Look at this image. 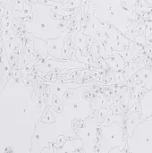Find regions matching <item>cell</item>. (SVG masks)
Masks as SVG:
<instances>
[{"label":"cell","mask_w":152,"mask_h":153,"mask_svg":"<svg viewBox=\"0 0 152 153\" xmlns=\"http://www.w3.org/2000/svg\"><path fill=\"white\" fill-rule=\"evenodd\" d=\"M152 34V22H149L147 27H146V30H145V39L146 40H149Z\"/></svg>","instance_id":"obj_21"},{"label":"cell","mask_w":152,"mask_h":153,"mask_svg":"<svg viewBox=\"0 0 152 153\" xmlns=\"http://www.w3.org/2000/svg\"><path fill=\"white\" fill-rule=\"evenodd\" d=\"M84 32H83V30H80L78 31V33L76 34L74 39H73V42H74V46H75V48L79 51V52H82L83 49L86 48V41H87V39L86 37L84 36ZM78 52V53H79Z\"/></svg>","instance_id":"obj_17"},{"label":"cell","mask_w":152,"mask_h":153,"mask_svg":"<svg viewBox=\"0 0 152 153\" xmlns=\"http://www.w3.org/2000/svg\"><path fill=\"white\" fill-rule=\"evenodd\" d=\"M52 12L51 4L39 3L31 20L22 22L25 30L44 40L56 39L67 30V22L53 18Z\"/></svg>","instance_id":"obj_1"},{"label":"cell","mask_w":152,"mask_h":153,"mask_svg":"<svg viewBox=\"0 0 152 153\" xmlns=\"http://www.w3.org/2000/svg\"><path fill=\"white\" fill-rule=\"evenodd\" d=\"M112 152H122V150H121L119 147H115V148H113V149L110 151V153Z\"/></svg>","instance_id":"obj_22"},{"label":"cell","mask_w":152,"mask_h":153,"mask_svg":"<svg viewBox=\"0 0 152 153\" xmlns=\"http://www.w3.org/2000/svg\"><path fill=\"white\" fill-rule=\"evenodd\" d=\"M123 6L128 10V11H132L133 6L138 3V0H121Z\"/></svg>","instance_id":"obj_19"},{"label":"cell","mask_w":152,"mask_h":153,"mask_svg":"<svg viewBox=\"0 0 152 153\" xmlns=\"http://www.w3.org/2000/svg\"><path fill=\"white\" fill-rule=\"evenodd\" d=\"M39 72L44 74L55 71V70H72V69H86L88 65L80 61H74L72 59H56L51 57L50 59L45 60L43 63L38 64L35 66Z\"/></svg>","instance_id":"obj_6"},{"label":"cell","mask_w":152,"mask_h":153,"mask_svg":"<svg viewBox=\"0 0 152 153\" xmlns=\"http://www.w3.org/2000/svg\"><path fill=\"white\" fill-rule=\"evenodd\" d=\"M99 117L89 118L86 117L83 120V124L78 129H76V135L82 141V148L84 152H94L93 146L98 139V128H99Z\"/></svg>","instance_id":"obj_5"},{"label":"cell","mask_w":152,"mask_h":153,"mask_svg":"<svg viewBox=\"0 0 152 153\" xmlns=\"http://www.w3.org/2000/svg\"><path fill=\"white\" fill-rule=\"evenodd\" d=\"M139 103L141 107V119L142 121L152 114V89L146 91V92L140 97Z\"/></svg>","instance_id":"obj_9"},{"label":"cell","mask_w":152,"mask_h":153,"mask_svg":"<svg viewBox=\"0 0 152 153\" xmlns=\"http://www.w3.org/2000/svg\"><path fill=\"white\" fill-rule=\"evenodd\" d=\"M66 34H67V30H65L55 39H47V47H48V55H50L52 57L60 60L65 59L63 56V51L65 48Z\"/></svg>","instance_id":"obj_7"},{"label":"cell","mask_w":152,"mask_h":153,"mask_svg":"<svg viewBox=\"0 0 152 153\" xmlns=\"http://www.w3.org/2000/svg\"><path fill=\"white\" fill-rule=\"evenodd\" d=\"M84 152L82 148V141L79 137H73L63 144V148L55 150V152Z\"/></svg>","instance_id":"obj_10"},{"label":"cell","mask_w":152,"mask_h":153,"mask_svg":"<svg viewBox=\"0 0 152 153\" xmlns=\"http://www.w3.org/2000/svg\"><path fill=\"white\" fill-rule=\"evenodd\" d=\"M107 64L111 67V69L114 72H118L125 67V61L123 59V57L119 55L118 51H113L108 58H106Z\"/></svg>","instance_id":"obj_13"},{"label":"cell","mask_w":152,"mask_h":153,"mask_svg":"<svg viewBox=\"0 0 152 153\" xmlns=\"http://www.w3.org/2000/svg\"><path fill=\"white\" fill-rule=\"evenodd\" d=\"M1 89H3L9 81L13 70L11 66V62L7 56V53L4 46L3 45V42H1Z\"/></svg>","instance_id":"obj_8"},{"label":"cell","mask_w":152,"mask_h":153,"mask_svg":"<svg viewBox=\"0 0 152 153\" xmlns=\"http://www.w3.org/2000/svg\"><path fill=\"white\" fill-rule=\"evenodd\" d=\"M95 4L94 15L101 22L116 27L123 34H126L131 23L130 19L134 17L132 11L126 10L121 0H91Z\"/></svg>","instance_id":"obj_2"},{"label":"cell","mask_w":152,"mask_h":153,"mask_svg":"<svg viewBox=\"0 0 152 153\" xmlns=\"http://www.w3.org/2000/svg\"><path fill=\"white\" fill-rule=\"evenodd\" d=\"M139 70H140V66L136 62H134V61L128 62V65H125V67L124 69L125 80H128L130 77L134 75V74H136Z\"/></svg>","instance_id":"obj_18"},{"label":"cell","mask_w":152,"mask_h":153,"mask_svg":"<svg viewBox=\"0 0 152 153\" xmlns=\"http://www.w3.org/2000/svg\"><path fill=\"white\" fill-rule=\"evenodd\" d=\"M118 53L126 63L132 62L139 56V48H138L137 44H135L134 42L130 40L129 47L124 50L118 51Z\"/></svg>","instance_id":"obj_14"},{"label":"cell","mask_w":152,"mask_h":153,"mask_svg":"<svg viewBox=\"0 0 152 153\" xmlns=\"http://www.w3.org/2000/svg\"><path fill=\"white\" fill-rule=\"evenodd\" d=\"M126 143L130 152L152 153V114L135 127L132 136L126 137Z\"/></svg>","instance_id":"obj_3"},{"label":"cell","mask_w":152,"mask_h":153,"mask_svg":"<svg viewBox=\"0 0 152 153\" xmlns=\"http://www.w3.org/2000/svg\"><path fill=\"white\" fill-rule=\"evenodd\" d=\"M26 38L30 40L33 42V48L35 51H38L40 53L42 58H46L47 56L48 55V47H47V40L39 39L35 36H33L32 34L27 32L26 34Z\"/></svg>","instance_id":"obj_12"},{"label":"cell","mask_w":152,"mask_h":153,"mask_svg":"<svg viewBox=\"0 0 152 153\" xmlns=\"http://www.w3.org/2000/svg\"><path fill=\"white\" fill-rule=\"evenodd\" d=\"M151 71H152V66H151Z\"/></svg>","instance_id":"obj_23"},{"label":"cell","mask_w":152,"mask_h":153,"mask_svg":"<svg viewBox=\"0 0 152 153\" xmlns=\"http://www.w3.org/2000/svg\"><path fill=\"white\" fill-rule=\"evenodd\" d=\"M142 122L141 111L131 110L129 118L126 122V134L127 136H132L133 134L135 127Z\"/></svg>","instance_id":"obj_15"},{"label":"cell","mask_w":152,"mask_h":153,"mask_svg":"<svg viewBox=\"0 0 152 153\" xmlns=\"http://www.w3.org/2000/svg\"><path fill=\"white\" fill-rule=\"evenodd\" d=\"M136 80L142 81L145 90L150 91L152 89V71L151 68H142L135 74Z\"/></svg>","instance_id":"obj_16"},{"label":"cell","mask_w":152,"mask_h":153,"mask_svg":"<svg viewBox=\"0 0 152 153\" xmlns=\"http://www.w3.org/2000/svg\"><path fill=\"white\" fill-rule=\"evenodd\" d=\"M24 6V0H13V10L22 11Z\"/></svg>","instance_id":"obj_20"},{"label":"cell","mask_w":152,"mask_h":153,"mask_svg":"<svg viewBox=\"0 0 152 153\" xmlns=\"http://www.w3.org/2000/svg\"><path fill=\"white\" fill-rule=\"evenodd\" d=\"M50 85V92L51 94H54L55 96L57 97L58 100L61 101L64 99L65 93L68 89L71 88H78L81 85L79 83H49Z\"/></svg>","instance_id":"obj_11"},{"label":"cell","mask_w":152,"mask_h":153,"mask_svg":"<svg viewBox=\"0 0 152 153\" xmlns=\"http://www.w3.org/2000/svg\"><path fill=\"white\" fill-rule=\"evenodd\" d=\"M100 139L99 152L100 153H108L115 147H119L122 152L126 151V142L125 140V132L122 126L114 122L108 126H99Z\"/></svg>","instance_id":"obj_4"}]
</instances>
